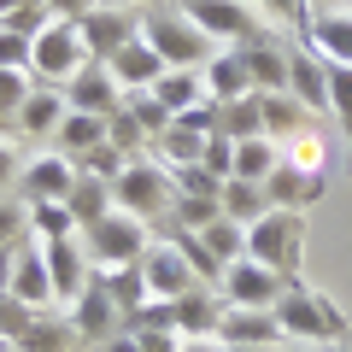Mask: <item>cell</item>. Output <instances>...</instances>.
<instances>
[{
  "label": "cell",
  "mask_w": 352,
  "mask_h": 352,
  "mask_svg": "<svg viewBox=\"0 0 352 352\" xmlns=\"http://www.w3.org/2000/svg\"><path fill=\"white\" fill-rule=\"evenodd\" d=\"M300 252H305V217L288 206H270L258 223H247V258L276 270L282 282H300Z\"/></svg>",
  "instance_id": "obj_1"
},
{
  "label": "cell",
  "mask_w": 352,
  "mask_h": 352,
  "mask_svg": "<svg viewBox=\"0 0 352 352\" xmlns=\"http://www.w3.org/2000/svg\"><path fill=\"white\" fill-rule=\"evenodd\" d=\"M82 65H88V47H82V24L76 18H47L41 36H30V76L41 88H65Z\"/></svg>",
  "instance_id": "obj_2"
},
{
  "label": "cell",
  "mask_w": 352,
  "mask_h": 352,
  "mask_svg": "<svg viewBox=\"0 0 352 352\" xmlns=\"http://www.w3.org/2000/svg\"><path fill=\"white\" fill-rule=\"evenodd\" d=\"M276 323H282V340H311V346H340L346 340V317L323 300V294L288 282L276 300Z\"/></svg>",
  "instance_id": "obj_3"
},
{
  "label": "cell",
  "mask_w": 352,
  "mask_h": 352,
  "mask_svg": "<svg viewBox=\"0 0 352 352\" xmlns=\"http://www.w3.org/2000/svg\"><path fill=\"white\" fill-rule=\"evenodd\" d=\"M112 200H118V212L141 217V223H159V217H170V206H176L170 164H159V159H129L124 176L112 182Z\"/></svg>",
  "instance_id": "obj_4"
},
{
  "label": "cell",
  "mask_w": 352,
  "mask_h": 352,
  "mask_svg": "<svg viewBox=\"0 0 352 352\" xmlns=\"http://www.w3.org/2000/svg\"><path fill=\"white\" fill-rule=\"evenodd\" d=\"M141 36L159 47L164 65H182V71H200V65L217 53L212 36H200L182 12H164V6H147V12H141Z\"/></svg>",
  "instance_id": "obj_5"
},
{
  "label": "cell",
  "mask_w": 352,
  "mask_h": 352,
  "mask_svg": "<svg viewBox=\"0 0 352 352\" xmlns=\"http://www.w3.org/2000/svg\"><path fill=\"white\" fill-rule=\"evenodd\" d=\"M82 247L94 258V270H124V264H135L147 252V223L129 212H106L100 223L82 229Z\"/></svg>",
  "instance_id": "obj_6"
},
{
  "label": "cell",
  "mask_w": 352,
  "mask_h": 352,
  "mask_svg": "<svg viewBox=\"0 0 352 352\" xmlns=\"http://www.w3.org/2000/svg\"><path fill=\"white\" fill-rule=\"evenodd\" d=\"M135 264H141V282H147V300H182L188 288H206L176 241H147V252Z\"/></svg>",
  "instance_id": "obj_7"
},
{
  "label": "cell",
  "mask_w": 352,
  "mask_h": 352,
  "mask_svg": "<svg viewBox=\"0 0 352 352\" xmlns=\"http://www.w3.org/2000/svg\"><path fill=\"white\" fill-rule=\"evenodd\" d=\"M182 18H188L200 36H212V41H235V47L258 36V18H252L247 0H182Z\"/></svg>",
  "instance_id": "obj_8"
},
{
  "label": "cell",
  "mask_w": 352,
  "mask_h": 352,
  "mask_svg": "<svg viewBox=\"0 0 352 352\" xmlns=\"http://www.w3.org/2000/svg\"><path fill=\"white\" fill-rule=\"evenodd\" d=\"M76 176H82V164H76L71 153H36V159H24L18 194H24V206H36V200H71Z\"/></svg>",
  "instance_id": "obj_9"
},
{
  "label": "cell",
  "mask_w": 352,
  "mask_h": 352,
  "mask_svg": "<svg viewBox=\"0 0 352 352\" xmlns=\"http://www.w3.org/2000/svg\"><path fill=\"white\" fill-rule=\"evenodd\" d=\"M282 300V276L264 270L258 258H235L223 270V305H241V311H276Z\"/></svg>",
  "instance_id": "obj_10"
},
{
  "label": "cell",
  "mask_w": 352,
  "mask_h": 352,
  "mask_svg": "<svg viewBox=\"0 0 352 352\" xmlns=\"http://www.w3.org/2000/svg\"><path fill=\"white\" fill-rule=\"evenodd\" d=\"M82 24V47H88V59H112L124 41H135L141 36V12H124V6H94V12H82L76 18Z\"/></svg>",
  "instance_id": "obj_11"
},
{
  "label": "cell",
  "mask_w": 352,
  "mask_h": 352,
  "mask_svg": "<svg viewBox=\"0 0 352 352\" xmlns=\"http://www.w3.org/2000/svg\"><path fill=\"white\" fill-rule=\"evenodd\" d=\"M71 329H76L82 340H112V335H124V329H129V317L118 311V300L106 294L100 276H94V282L71 300Z\"/></svg>",
  "instance_id": "obj_12"
},
{
  "label": "cell",
  "mask_w": 352,
  "mask_h": 352,
  "mask_svg": "<svg viewBox=\"0 0 352 352\" xmlns=\"http://www.w3.org/2000/svg\"><path fill=\"white\" fill-rule=\"evenodd\" d=\"M65 100H71V112H94V118H112L118 106H124V88H118V76L106 71L100 59H88L82 71L65 82Z\"/></svg>",
  "instance_id": "obj_13"
},
{
  "label": "cell",
  "mask_w": 352,
  "mask_h": 352,
  "mask_svg": "<svg viewBox=\"0 0 352 352\" xmlns=\"http://www.w3.org/2000/svg\"><path fill=\"white\" fill-rule=\"evenodd\" d=\"M41 258H47V276H53V300H76V294L88 288V270H94V258H88L82 235L71 241H53V247H41Z\"/></svg>",
  "instance_id": "obj_14"
},
{
  "label": "cell",
  "mask_w": 352,
  "mask_h": 352,
  "mask_svg": "<svg viewBox=\"0 0 352 352\" xmlns=\"http://www.w3.org/2000/svg\"><path fill=\"white\" fill-rule=\"evenodd\" d=\"M106 71L118 76V88H124V94H135V88H153L164 71H170V65L159 59V47H153L147 36H135V41H124V47L106 59Z\"/></svg>",
  "instance_id": "obj_15"
},
{
  "label": "cell",
  "mask_w": 352,
  "mask_h": 352,
  "mask_svg": "<svg viewBox=\"0 0 352 352\" xmlns=\"http://www.w3.org/2000/svg\"><path fill=\"white\" fill-rule=\"evenodd\" d=\"M200 82H206V100H241V94H258L247 76V59H241V47H217L212 59L200 65Z\"/></svg>",
  "instance_id": "obj_16"
},
{
  "label": "cell",
  "mask_w": 352,
  "mask_h": 352,
  "mask_svg": "<svg viewBox=\"0 0 352 352\" xmlns=\"http://www.w3.org/2000/svg\"><path fill=\"white\" fill-rule=\"evenodd\" d=\"M12 300H24L30 311H53V276H47V258H41L36 241L18 247V264H12Z\"/></svg>",
  "instance_id": "obj_17"
},
{
  "label": "cell",
  "mask_w": 352,
  "mask_h": 352,
  "mask_svg": "<svg viewBox=\"0 0 352 352\" xmlns=\"http://www.w3.org/2000/svg\"><path fill=\"white\" fill-rule=\"evenodd\" d=\"M323 188H329V176H323V170H300V164H288V159L264 176V194H270V206H288V212H300V206L323 200Z\"/></svg>",
  "instance_id": "obj_18"
},
{
  "label": "cell",
  "mask_w": 352,
  "mask_h": 352,
  "mask_svg": "<svg viewBox=\"0 0 352 352\" xmlns=\"http://www.w3.org/2000/svg\"><path fill=\"white\" fill-rule=\"evenodd\" d=\"M288 94L305 106V112H329V65L317 59L311 47L288 53Z\"/></svg>",
  "instance_id": "obj_19"
},
{
  "label": "cell",
  "mask_w": 352,
  "mask_h": 352,
  "mask_svg": "<svg viewBox=\"0 0 352 352\" xmlns=\"http://www.w3.org/2000/svg\"><path fill=\"white\" fill-rule=\"evenodd\" d=\"M217 335H223V346H282L276 311H241V305H223Z\"/></svg>",
  "instance_id": "obj_20"
},
{
  "label": "cell",
  "mask_w": 352,
  "mask_h": 352,
  "mask_svg": "<svg viewBox=\"0 0 352 352\" xmlns=\"http://www.w3.org/2000/svg\"><path fill=\"white\" fill-rule=\"evenodd\" d=\"M241 59H247V76L252 88H288V53H282V41L270 36V30H258L252 41H241Z\"/></svg>",
  "instance_id": "obj_21"
},
{
  "label": "cell",
  "mask_w": 352,
  "mask_h": 352,
  "mask_svg": "<svg viewBox=\"0 0 352 352\" xmlns=\"http://www.w3.org/2000/svg\"><path fill=\"white\" fill-rule=\"evenodd\" d=\"M305 47L323 65H352V18L346 12H317L305 24Z\"/></svg>",
  "instance_id": "obj_22"
},
{
  "label": "cell",
  "mask_w": 352,
  "mask_h": 352,
  "mask_svg": "<svg viewBox=\"0 0 352 352\" xmlns=\"http://www.w3.org/2000/svg\"><path fill=\"white\" fill-rule=\"evenodd\" d=\"M65 112H71V100H65V88H30V100L18 106V135H53V129L65 124Z\"/></svg>",
  "instance_id": "obj_23"
},
{
  "label": "cell",
  "mask_w": 352,
  "mask_h": 352,
  "mask_svg": "<svg viewBox=\"0 0 352 352\" xmlns=\"http://www.w3.org/2000/svg\"><path fill=\"white\" fill-rule=\"evenodd\" d=\"M53 141H59V153H71V159H88L94 147L112 141V129H106V118H94V112H65V124L53 129Z\"/></svg>",
  "instance_id": "obj_24"
},
{
  "label": "cell",
  "mask_w": 352,
  "mask_h": 352,
  "mask_svg": "<svg viewBox=\"0 0 352 352\" xmlns=\"http://www.w3.org/2000/svg\"><path fill=\"white\" fill-rule=\"evenodd\" d=\"M217 206H223V217H235V223H258V217L270 212V194H264V182H252V176H223Z\"/></svg>",
  "instance_id": "obj_25"
},
{
  "label": "cell",
  "mask_w": 352,
  "mask_h": 352,
  "mask_svg": "<svg viewBox=\"0 0 352 352\" xmlns=\"http://www.w3.org/2000/svg\"><path fill=\"white\" fill-rule=\"evenodd\" d=\"M176 305V335H217V323H223V305H217V294L206 288H188Z\"/></svg>",
  "instance_id": "obj_26"
},
{
  "label": "cell",
  "mask_w": 352,
  "mask_h": 352,
  "mask_svg": "<svg viewBox=\"0 0 352 352\" xmlns=\"http://www.w3.org/2000/svg\"><path fill=\"white\" fill-rule=\"evenodd\" d=\"M71 235H82V223L71 217L65 200H36L30 206V241L36 247H53V241H71Z\"/></svg>",
  "instance_id": "obj_27"
},
{
  "label": "cell",
  "mask_w": 352,
  "mask_h": 352,
  "mask_svg": "<svg viewBox=\"0 0 352 352\" xmlns=\"http://www.w3.org/2000/svg\"><path fill=\"white\" fill-rule=\"evenodd\" d=\"M65 206H71V217H76V223H100V217L106 212H118V200H112V182H106V176H76V188H71V200H65Z\"/></svg>",
  "instance_id": "obj_28"
},
{
  "label": "cell",
  "mask_w": 352,
  "mask_h": 352,
  "mask_svg": "<svg viewBox=\"0 0 352 352\" xmlns=\"http://www.w3.org/2000/svg\"><path fill=\"white\" fill-rule=\"evenodd\" d=\"M258 106H264V135L288 141V135H300V129H305V106L294 100L288 88H264Z\"/></svg>",
  "instance_id": "obj_29"
},
{
  "label": "cell",
  "mask_w": 352,
  "mask_h": 352,
  "mask_svg": "<svg viewBox=\"0 0 352 352\" xmlns=\"http://www.w3.org/2000/svg\"><path fill=\"white\" fill-rule=\"evenodd\" d=\"M153 94H159V106L176 118V112H188V106L206 100V82H200V71H182V65H170V71L153 82Z\"/></svg>",
  "instance_id": "obj_30"
},
{
  "label": "cell",
  "mask_w": 352,
  "mask_h": 352,
  "mask_svg": "<svg viewBox=\"0 0 352 352\" xmlns=\"http://www.w3.org/2000/svg\"><path fill=\"white\" fill-rule=\"evenodd\" d=\"M276 164H282V141L276 135H247V141H235V170H229V176H252V182H264Z\"/></svg>",
  "instance_id": "obj_31"
},
{
  "label": "cell",
  "mask_w": 352,
  "mask_h": 352,
  "mask_svg": "<svg viewBox=\"0 0 352 352\" xmlns=\"http://www.w3.org/2000/svg\"><path fill=\"white\" fill-rule=\"evenodd\" d=\"M76 340H82V335H76V329L65 323V317H53V311H36V323L24 329V340H18V346H24V352H71Z\"/></svg>",
  "instance_id": "obj_32"
},
{
  "label": "cell",
  "mask_w": 352,
  "mask_h": 352,
  "mask_svg": "<svg viewBox=\"0 0 352 352\" xmlns=\"http://www.w3.org/2000/svg\"><path fill=\"white\" fill-rule=\"evenodd\" d=\"M194 235L212 247V258L223 264H235V258H247V223H235V217H217V223H206V229H194Z\"/></svg>",
  "instance_id": "obj_33"
},
{
  "label": "cell",
  "mask_w": 352,
  "mask_h": 352,
  "mask_svg": "<svg viewBox=\"0 0 352 352\" xmlns=\"http://www.w3.org/2000/svg\"><path fill=\"white\" fill-rule=\"evenodd\" d=\"M217 129H223V135H235V141H247V135H264V106H258V94L223 100V106H217Z\"/></svg>",
  "instance_id": "obj_34"
},
{
  "label": "cell",
  "mask_w": 352,
  "mask_h": 352,
  "mask_svg": "<svg viewBox=\"0 0 352 352\" xmlns=\"http://www.w3.org/2000/svg\"><path fill=\"white\" fill-rule=\"evenodd\" d=\"M94 276L106 282V294L118 300V311L135 317L141 305H147V282H141V264H124V270H94Z\"/></svg>",
  "instance_id": "obj_35"
},
{
  "label": "cell",
  "mask_w": 352,
  "mask_h": 352,
  "mask_svg": "<svg viewBox=\"0 0 352 352\" xmlns=\"http://www.w3.org/2000/svg\"><path fill=\"white\" fill-rule=\"evenodd\" d=\"M217 217H223L217 194H176V206H170L176 229H206V223H217Z\"/></svg>",
  "instance_id": "obj_36"
},
{
  "label": "cell",
  "mask_w": 352,
  "mask_h": 352,
  "mask_svg": "<svg viewBox=\"0 0 352 352\" xmlns=\"http://www.w3.org/2000/svg\"><path fill=\"white\" fill-rule=\"evenodd\" d=\"M124 106H129V118L141 124V135L159 141L164 129H170V112L159 106V94H153V88H135V94H124Z\"/></svg>",
  "instance_id": "obj_37"
},
{
  "label": "cell",
  "mask_w": 352,
  "mask_h": 352,
  "mask_svg": "<svg viewBox=\"0 0 352 352\" xmlns=\"http://www.w3.org/2000/svg\"><path fill=\"white\" fill-rule=\"evenodd\" d=\"M329 112L346 129V159H352V65H329Z\"/></svg>",
  "instance_id": "obj_38"
},
{
  "label": "cell",
  "mask_w": 352,
  "mask_h": 352,
  "mask_svg": "<svg viewBox=\"0 0 352 352\" xmlns=\"http://www.w3.org/2000/svg\"><path fill=\"white\" fill-rule=\"evenodd\" d=\"M170 241H176V247H182V258L194 264V276H200V282H223V264L212 258V247H206V241L194 235V229H176Z\"/></svg>",
  "instance_id": "obj_39"
},
{
  "label": "cell",
  "mask_w": 352,
  "mask_h": 352,
  "mask_svg": "<svg viewBox=\"0 0 352 352\" xmlns=\"http://www.w3.org/2000/svg\"><path fill=\"white\" fill-rule=\"evenodd\" d=\"M24 241H30V206L0 194V247H24Z\"/></svg>",
  "instance_id": "obj_40"
},
{
  "label": "cell",
  "mask_w": 352,
  "mask_h": 352,
  "mask_svg": "<svg viewBox=\"0 0 352 352\" xmlns=\"http://www.w3.org/2000/svg\"><path fill=\"white\" fill-rule=\"evenodd\" d=\"M170 182H176V194H223V176H212L206 164H176Z\"/></svg>",
  "instance_id": "obj_41"
},
{
  "label": "cell",
  "mask_w": 352,
  "mask_h": 352,
  "mask_svg": "<svg viewBox=\"0 0 352 352\" xmlns=\"http://www.w3.org/2000/svg\"><path fill=\"white\" fill-rule=\"evenodd\" d=\"M30 88H36L30 71H0V118H18V106L30 100Z\"/></svg>",
  "instance_id": "obj_42"
},
{
  "label": "cell",
  "mask_w": 352,
  "mask_h": 352,
  "mask_svg": "<svg viewBox=\"0 0 352 352\" xmlns=\"http://www.w3.org/2000/svg\"><path fill=\"white\" fill-rule=\"evenodd\" d=\"M76 164H82L88 176H106V182H118V176H124V164H129V153L106 141V147H94V153H88V159H76Z\"/></svg>",
  "instance_id": "obj_43"
},
{
  "label": "cell",
  "mask_w": 352,
  "mask_h": 352,
  "mask_svg": "<svg viewBox=\"0 0 352 352\" xmlns=\"http://www.w3.org/2000/svg\"><path fill=\"white\" fill-rule=\"evenodd\" d=\"M30 323H36V311H30L24 300H12V294H0V335H6V340H12V346H18Z\"/></svg>",
  "instance_id": "obj_44"
},
{
  "label": "cell",
  "mask_w": 352,
  "mask_h": 352,
  "mask_svg": "<svg viewBox=\"0 0 352 352\" xmlns=\"http://www.w3.org/2000/svg\"><path fill=\"white\" fill-rule=\"evenodd\" d=\"M206 170H212V176H229V170H235V135H223V129H212V141H206Z\"/></svg>",
  "instance_id": "obj_45"
},
{
  "label": "cell",
  "mask_w": 352,
  "mask_h": 352,
  "mask_svg": "<svg viewBox=\"0 0 352 352\" xmlns=\"http://www.w3.org/2000/svg\"><path fill=\"white\" fill-rule=\"evenodd\" d=\"M0 71H30V36L0 24Z\"/></svg>",
  "instance_id": "obj_46"
},
{
  "label": "cell",
  "mask_w": 352,
  "mask_h": 352,
  "mask_svg": "<svg viewBox=\"0 0 352 352\" xmlns=\"http://www.w3.org/2000/svg\"><path fill=\"white\" fill-rule=\"evenodd\" d=\"M129 329H176V305L170 300H147L135 317H129Z\"/></svg>",
  "instance_id": "obj_47"
},
{
  "label": "cell",
  "mask_w": 352,
  "mask_h": 352,
  "mask_svg": "<svg viewBox=\"0 0 352 352\" xmlns=\"http://www.w3.org/2000/svg\"><path fill=\"white\" fill-rule=\"evenodd\" d=\"M18 176H24V153H18L6 135H0V194H6V188H18Z\"/></svg>",
  "instance_id": "obj_48"
},
{
  "label": "cell",
  "mask_w": 352,
  "mask_h": 352,
  "mask_svg": "<svg viewBox=\"0 0 352 352\" xmlns=\"http://www.w3.org/2000/svg\"><path fill=\"white\" fill-rule=\"evenodd\" d=\"M252 6H264L270 18H294V24H311V18H305V0H252Z\"/></svg>",
  "instance_id": "obj_49"
},
{
  "label": "cell",
  "mask_w": 352,
  "mask_h": 352,
  "mask_svg": "<svg viewBox=\"0 0 352 352\" xmlns=\"http://www.w3.org/2000/svg\"><path fill=\"white\" fill-rule=\"evenodd\" d=\"M100 0H47V12L53 18H82V12H94Z\"/></svg>",
  "instance_id": "obj_50"
},
{
  "label": "cell",
  "mask_w": 352,
  "mask_h": 352,
  "mask_svg": "<svg viewBox=\"0 0 352 352\" xmlns=\"http://www.w3.org/2000/svg\"><path fill=\"white\" fill-rule=\"evenodd\" d=\"M176 352H229V346H223V335H182Z\"/></svg>",
  "instance_id": "obj_51"
},
{
  "label": "cell",
  "mask_w": 352,
  "mask_h": 352,
  "mask_svg": "<svg viewBox=\"0 0 352 352\" xmlns=\"http://www.w3.org/2000/svg\"><path fill=\"white\" fill-rule=\"evenodd\" d=\"M106 352H141V340H135V329H124V335H112V340H100Z\"/></svg>",
  "instance_id": "obj_52"
},
{
  "label": "cell",
  "mask_w": 352,
  "mask_h": 352,
  "mask_svg": "<svg viewBox=\"0 0 352 352\" xmlns=\"http://www.w3.org/2000/svg\"><path fill=\"white\" fill-rule=\"evenodd\" d=\"M12 264H18V247H0V294L12 288Z\"/></svg>",
  "instance_id": "obj_53"
},
{
  "label": "cell",
  "mask_w": 352,
  "mask_h": 352,
  "mask_svg": "<svg viewBox=\"0 0 352 352\" xmlns=\"http://www.w3.org/2000/svg\"><path fill=\"white\" fill-rule=\"evenodd\" d=\"M276 352H323V346H311V340H282Z\"/></svg>",
  "instance_id": "obj_54"
},
{
  "label": "cell",
  "mask_w": 352,
  "mask_h": 352,
  "mask_svg": "<svg viewBox=\"0 0 352 352\" xmlns=\"http://www.w3.org/2000/svg\"><path fill=\"white\" fill-rule=\"evenodd\" d=\"M100 6H124V12H141V6H153V0H100Z\"/></svg>",
  "instance_id": "obj_55"
},
{
  "label": "cell",
  "mask_w": 352,
  "mask_h": 352,
  "mask_svg": "<svg viewBox=\"0 0 352 352\" xmlns=\"http://www.w3.org/2000/svg\"><path fill=\"white\" fill-rule=\"evenodd\" d=\"M18 6H24V0H0V18H6V12H18Z\"/></svg>",
  "instance_id": "obj_56"
},
{
  "label": "cell",
  "mask_w": 352,
  "mask_h": 352,
  "mask_svg": "<svg viewBox=\"0 0 352 352\" xmlns=\"http://www.w3.org/2000/svg\"><path fill=\"white\" fill-rule=\"evenodd\" d=\"M229 352H276V346H229Z\"/></svg>",
  "instance_id": "obj_57"
},
{
  "label": "cell",
  "mask_w": 352,
  "mask_h": 352,
  "mask_svg": "<svg viewBox=\"0 0 352 352\" xmlns=\"http://www.w3.org/2000/svg\"><path fill=\"white\" fill-rule=\"evenodd\" d=\"M305 6H317V12H329V0H305Z\"/></svg>",
  "instance_id": "obj_58"
},
{
  "label": "cell",
  "mask_w": 352,
  "mask_h": 352,
  "mask_svg": "<svg viewBox=\"0 0 352 352\" xmlns=\"http://www.w3.org/2000/svg\"><path fill=\"white\" fill-rule=\"evenodd\" d=\"M0 352H12V340H6V335H0Z\"/></svg>",
  "instance_id": "obj_59"
},
{
  "label": "cell",
  "mask_w": 352,
  "mask_h": 352,
  "mask_svg": "<svg viewBox=\"0 0 352 352\" xmlns=\"http://www.w3.org/2000/svg\"><path fill=\"white\" fill-rule=\"evenodd\" d=\"M329 352H352V346H329Z\"/></svg>",
  "instance_id": "obj_60"
},
{
  "label": "cell",
  "mask_w": 352,
  "mask_h": 352,
  "mask_svg": "<svg viewBox=\"0 0 352 352\" xmlns=\"http://www.w3.org/2000/svg\"><path fill=\"white\" fill-rule=\"evenodd\" d=\"M12 352H24V346H12Z\"/></svg>",
  "instance_id": "obj_61"
}]
</instances>
